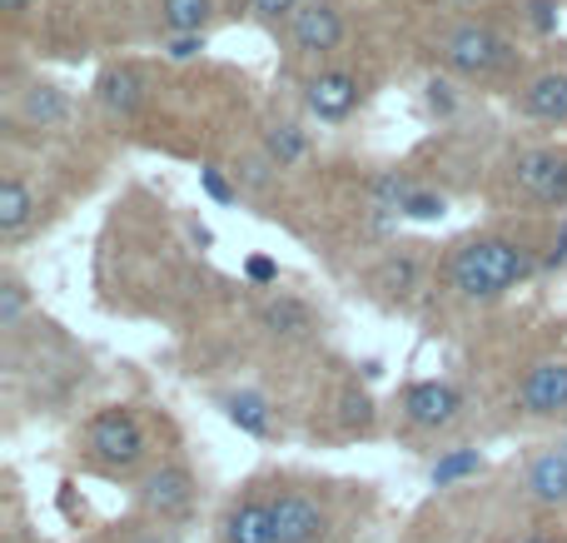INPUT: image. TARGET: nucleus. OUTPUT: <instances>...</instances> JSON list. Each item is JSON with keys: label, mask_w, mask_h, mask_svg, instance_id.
Returning <instances> with one entry per match:
<instances>
[{"label": "nucleus", "mask_w": 567, "mask_h": 543, "mask_svg": "<svg viewBox=\"0 0 567 543\" xmlns=\"http://www.w3.org/2000/svg\"><path fill=\"white\" fill-rule=\"evenodd\" d=\"M169 60H195L205 50V35H169Z\"/></svg>", "instance_id": "28"}, {"label": "nucleus", "mask_w": 567, "mask_h": 543, "mask_svg": "<svg viewBox=\"0 0 567 543\" xmlns=\"http://www.w3.org/2000/svg\"><path fill=\"white\" fill-rule=\"evenodd\" d=\"M513 543H563V539H553V534H523V539H513Z\"/></svg>", "instance_id": "34"}, {"label": "nucleus", "mask_w": 567, "mask_h": 543, "mask_svg": "<svg viewBox=\"0 0 567 543\" xmlns=\"http://www.w3.org/2000/svg\"><path fill=\"white\" fill-rule=\"evenodd\" d=\"M140 504H145V514H155L159 524H165V519H185L189 509H195V474H189L185 464L150 469L145 484H140Z\"/></svg>", "instance_id": "4"}, {"label": "nucleus", "mask_w": 567, "mask_h": 543, "mask_svg": "<svg viewBox=\"0 0 567 543\" xmlns=\"http://www.w3.org/2000/svg\"><path fill=\"white\" fill-rule=\"evenodd\" d=\"M518 189L528 199H538V205H567V155L563 150H528V155L518 160Z\"/></svg>", "instance_id": "6"}, {"label": "nucleus", "mask_w": 567, "mask_h": 543, "mask_svg": "<svg viewBox=\"0 0 567 543\" xmlns=\"http://www.w3.org/2000/svg\"><path fill=\"white\" fill-rule=\"evenodd\" d=\"M265 329H275V335H284V339H303L313 329V315H309V305L279 295V299L265 305Z\"/></svg>", "instance_id": "17"}, {"label": "nucleus", "mask_w": 567, "mask_h": 543, "mask_svg": "<svg viewBox=\"0 0 567 543\" xmlns=\"http://www.w3.org/2000/svg\"><path fill=\"white\" fill-rule=\"evenodd\" d=\"M339 419H343V429H369L373 424V399L359 395V389H349V395L339 399Z\"/></svg>", "instance_id": "23"}, {"label": "nucleus", "mask_w": 567, "mask_h": 543, "mask_svg": "<svg viewBox=\"0 0 567 543\" xmlns=\"http://www.w3.org/2000/svg\"><path fill=\"white\" fill-rule=\"evenodd\" d=\"M409 195H413L409 175H379V180H373V205H379V209H399V215H403Z\"/></svg>", "instance_id": "22"}, {"label": "nucleus", "mask_w": 567, "mask_h": 543, "mask_svg": "<svg viewBox=\"0 0 567 543\" xmlns=\"http://www.w3.org/2000/svg\"><path fill=\"white\" fill-rule=\"evenodd\" d=\"M245 275L255 279V285H275V279H279V265H275V259H265V255H255V259L245 265Z\"/></svg>", "instance_id": "30"}, {"label": "nucleus", "mask_w": 567, "mask_h": 543, "mask_svg": "<svg viewBox=\"0 0 567 543\" xmlns=\"http://www.w3.org/2000/svg\"><path fill=\"white\" fill-rule=\"evenodd\" d=\"M0 10H6V16H25L30 0H0Z\"/></svg>", "instance_id": "33"}, {"label": "nucleus", "mask_w": 567, "mask_h": 543, "mask_svg": "<svg viewBox=\"0 0 567 543\" xmlns=\"http://www.w3.org/2000/svg\"><path fill=\"white\" fill-rule=\"evenodd\" d=\"M518 404L523 414H538V419H553L567 409V359H543L523 375L518 385Z\"/></svg>", "instance_id": "8"}, {"label": "nucleus", "mask_w": 567, "mask_h": 543, "mask_svg": "<svg viewBox=\"0 0 567 543\" xmlns=\"http://www.w3.org/2000/svg\"><path fill=\"white\" fill-rule=\"evenodd\" d=\"M85 449L95 464H105L120 474V469H135L150 444H145V429H140V419L130 414V409H100L85 429Z\"/></svg>", "instance_id": "2"}, {"label": "nucleus", "mask_w": 567, "mask_h": 543, "mask_svg": "<svg viewBox=\"0 0 567 543\" xmlns=\"http://www.w3.org/2000/svg\"><path fill=\"white\" fill-rule=\"evenodd\" d=\"M528 20H533V30H543V35H548V30L558 25V6H553V0H533Z\"/></svg>", "instance_id": "29"}, {"label": "nucleus", "mask_w": 567, "mask_h": 543, "mask_svg": "<svg viewBox=\"0 0 567 543\" xmlns=\"http://www.w3.org/2000/svg\"><path fill=\"white\" fill-rule=\"evenodd\" d=\"M225 419L235 429H245V434L265 439L269 429H275V419H269V399L255 395V389H239V395H225Z\"/></svg>", "instance_id": "15"}, {"label": "nucleus", "mask_w": 567, "mask_h": 543, "mask_svg": "<svg viewBox=\"0 0 567 543\" xmlns=\"http://www.w3.org/2000/svg\"><path fill=\"white\" fill-rule=\"evenodd\" d=\"M523 110H528L533 120L563 125L567 120V70H543V75H533L528 90H523Z\"/></svg>", "instance_id": "13"}, {"label": "nucleus", "mask_w": 567, "mask_h": 543, "mask_svg": "<svg viewBox=\"0 0 567 543\" xmlns=\"http://www.w3.org/2000/svg\"><path fill=\"white\" fill-rule=\"evenodd\" d=\"M269 504H275V539L279 543H323L329 539V514H323V504L313 494L284 489Z\"/></svg>", "instance_id": "5"}, {"label": "nucleus", "mask_w": 567, "mask_h": 543, "mask_svg": "<svg viewBox=\"0 0 567 543\" xmlns=\"http://www.w3.org/2000/svg\"><path fill=\"white\" fill-rule=\"evenodd\" d=\"M30 219H35V195L20 180H6L0 185V235H20Z\"/></svg>", "instance_id": "18"}, {"label": "nucleus", "mask_w": 567, "mask_h": 543, "mask_svg": "<svg viewBox=\"0 0 567 543\" xmlns=\"http://www.w3.org/2000/svg\"><path fill=\"white\" fill-rule=\"evenodd\" d=\"M20 315H25V285L6 279V285H0V329H16Z\"/></svg>", "instance_id": "24"}, {"label": "nucleus", "mask_w": 567, "mask_h": 543, "mask_svg": "<svg viewBox=\"0 0 567 543\" xmlns=\"http://www.w3.org/2000/svg\"><path fill=\"white\" fill-rule=\"evenodd\" d=\"M458 409H463V395L453 385H443V379H423V385H413L403 395V419L413 429H449L458 419Z\"/></svg>", "instance_id": "9"}, {"label": "nucleus", "mask_w": 567, "mask_h": 543, "mask_svg": "<svg viewBox=\"0 0 567 543\" xmlns=\"http://www.w3.org/2000/svg\"><path fill=\"white\" fill-rule=\"evenodd\" d=\"M413 279H419V265H413L409 255H403V259H389V265L379 269V285H383V289H393V295H403V289H409Z\"/></svg>", "instance_id": "25"}, {"label": "nucleus", "mask_w": 567, "mask_h": 543, "mask_svg": "<svg viewBox=\"0 0 567 543\" xmlns=\"http://www.w3.org/2000/svg\"><path fill=\"white\" fill-rule=\"evenodd\" d=\"M130 543H159V539H155V534H145V539H130Z\"/></svg>", "instance_id": "35"}, {"label": "nucleus", "mask_w": 567, "mask_h": 543, "mask_svg": "<svg viewBox=\"0 0 567 543\" xmlns=\"http://www.w3.org/2000/svg\"><path fill=\"white\" fill-rule=\"evenodd\" d=\"M199 185H205V195H209V199H219V205H229V199H235V185H229V180L219 175L215 165L199 170Z\"/></svg>", "instance_id": "27"}, {"label": "nucleus", "mask_w": 567, "mask_h": 543, "mask_svg": "<svg viewBox=\"0 0 567 543\" xmlns=\"http://www.w3.org/2000/svg\"><path fill=\"white\" fill-rule=\"evenodd\" d=\"M463 6H483V0H463Z\"/></svg>", "instance_id": "36"}, {"label": "nucleus", "mask_w": 567, "mask_h": 543, "mask_svg": "<svg viewBox=\"0 0 567 543\" xmlns=\"http://www.w3.org/2000/svg\"><path fill=\"white\" fill-rule=\"evenodd\" d=\"M558 449H563V454H567V439H563V444H558Z\"/></svg>", "instance_id": "37"}, {"label": "nucleus", "mask_w": 567, "mask_h": 543, "mask_svg": "<svg viewBox=\"0 0 567 543\" xmlns=\"http://www.w3.org/2000/svg\"><path fill=\"white\" fill-rule=\"evenodd\" d=\"M265 145H269V160H275V165H293V160H303V130L299 125H275Z\"/></svg>", "instance_id": "21"}, {"label": "nucleus", "mask_w": 567, "mask_h": 543, "mask_svg": "<svg viewBox=\"0 0 567 543\" xmlns=\"http://www.w3.org/2000/svg\"><path fill=\"white\" fill-rule=\"evenodd\" d=\"M443 195H423V189H413L409 195V205H403V215L409 219H443Z\"/></svg>", "instance_id": "26"}, {"label": "nucleus", "mask_w": 567, "mask_h": 543, "mask_svg": "<svg viewBox=\"0 0 567 543\" xmlns=\"http://www.w3.org/2000/svg\"><path fill=\"white\" fill-rule=\"evenodd\" d=\"M429 90H433V95H429V100H433V110H449V105H453L449 85H439V80H433V85H429Z\"/></svg>", "instance_id": "32"}, {"label": "nucleus", "mask_w": 567, "mask_h": 543, "mask_svg": "<svg viewBox=\"0 0 567 543\" xmlns=\"http://www.w3.org/2000/svg\"><path fill=\"white\" fill-rule=\"evenodd\" d=\"M95 90H100V100H105V110H115V115H135L140 100H145V80H140L135 70H125V65L105 70Z\"/></svg>", "instance_id": "14"}, {"label": "nucleus", "mask_w": 567, "mask_h": 543, "mask_svg": "<svg viewBox=\"0 0 567 543\" xmlns=\"http://www.w3.org/2000/svg\"><path fill=\"white\" fill-rule=\"evenodd\" d=\"M443 60H449L458 75H498L513 60V45L493 25H458L443 40Z\"/></svg>", "instance_id": "3"}, {"label": "nucleus", "mask_w": 567, "mask_h": 543, "mask_svg": "<svg viewBox=\"0 0 567 543\" xmlns=\"http://www.w3.org/2000/svg\"><path fill=\"white\" fill-rule=\"evenodd\" d=\"M523 275H528V255L513 239H468L449 265V279L463 299H498Z\"/></svg>", "instance_id": "1"}, {"label": "nucleus", "mask_w": 567, "mask_h": 543, "mask_svg": "<svg viewBox=\"0 0 567 543\" xmlns=\"http://www.w3.org/2000/svg\"><path fill=\"white\" fill-rule=\"evenodd\" d=\"M309 110L319 120H343L353 105H359V80L349 75V70H323V75L309 80Z\"/></svg>", "instance_id": "12"}, {"label": "nucleus", "mask_w": 567, "mask_h": 543, "mask_svg": "<svg viewBox=\"0 0 567 543\" xmlns=\"http://www.w3.org/2000/svg\"><path fill=\"white\" fill-rule=\"evenodd\" d=\"M225 543H279L275 539V504L269 499H239L219 524Z\"/></svg>", "instance_id": "11"}, {"label": "nucleus", "mask_w": 567, "mask_h": 543, "mask_svg": "<svg viewBox=\"0 0 567 543\" xmlns=\"http://www.w3.org/2000/svg\"><path fill=\"white\" fill-rule=\"evenodd\" d=\"M478 469H483L478 449H453V454H443L439 464H433V484H439V489H449V484H458V479L478 474Z\"/></svg>", "instance_id": "20"}, {"label": "nucleus", "mask_w": 567, "mask_h": 543, "mask_svg": "<svg viewBox=\"0 0 567 543\" xmlns=\"http://www.w3.org/2000/svg\"><path fill=\"white\" fill-rule=\"evenodd\" d=\"M289 35H293V45L309 50V55L339 50V40H343L339 6H333V0H303V6L289 16Z\"/></svg>", "instance_id": "7"}, {"label": "nucleus", "mask_w": 567, "mask_h": 543, "mask_svg": "<svg viewBox=\"0 0 567 543\" xmlns=\"http://www.w3.org/2000/svg\"><path fill=\"white\" fill-rule=\"evenodd\" d=\"M20 115H25V125L55 130V125H65L70 105H65V95H60L55 85H30L25 100H20Z\"/></svg>", "instance_id": "16"}, {"label": "nucleus", "mask_w": 567, "mask_h": 543, "mask_svg": "<svg viewBox=\"0 0 567 543\" xmlns=\"http://www.w3.org/2000/svg\"><path fill=\"white\" fill-rule=\"evenodd\" d=\"M209 0H165L159 16H165L169 35H205V20H209Z\"/></svg>", "instance_id": "19"}, {"label": "nucleus", "mask_w": 567, "mask_h": 543, "mask_svg": "<svg viewBox=\"0 0 567 543\" xmlns=\"http://www.w3.org/2000/svg\"><path fill=\"white\" fill-rule=\"evenodd\" d=\"M523 494L538 509H567V454L563 449H548V454L533 459L528 474H523Z\"/></svg>", "instance_id": "10"}, {"label": "nucleus", "mask_w": 567, "mask_h": 543, "mask_svg": "<svg viewBox=\"0 0 567 543\" xmlns=\"http://www.w3.org/2000/svg\"><path fill=\"white\" fill-rule=\"evenodd\" d=\"M249 6H255L265 20H279V16H293V10H299V0H249Z\"/></svg>", "instance_id": "31"}]
</instances>
